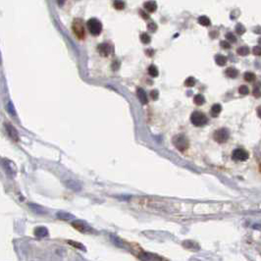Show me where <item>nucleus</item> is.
Returning <instances> with one entry per match:
<instances>
[{
	"instance_id": "20e7f679",
	"label": "nucleus",
	"mask_w": 261,
	"mask_h": 261,
	"mask_svg": "<svg viewBox=\"0 0 261 261\" xmlns=\"http://www.w3.org/2000/svg\"><path fill=\"white\" fill-rule=\"evenodd\" d=\"M72 29H73L74 34H76V37L80 39L85 38L86 35V31H85V27H83V23L81 19H76L73 22V25H72Z\"/></svg>"
},
{
	"instance_id": "cd10ccee",
	"label": "nucleus",
	"mask_w": 261,
	"mask_h": 261,
	"mask_svg": "<svg viewBox=\"0 0 261 261\" xmlns=\"http://www.w3.org/2000/svg\"><path fill=\"white\" fill-rule=\"evenodd\" d=\"M194 85H195V80L192 78V77L188 78V79L186 80V82H184V86H186L191 87V86H194Z\"/></svg>"
},
{
	"instance_id": "c9c22d12",
	"label": "nucleus",
	"mask_w": 261,
	"mask_h": 261,
	"mask_svg": "<svg viewBox=\"0 0 261 261\" xmlns=\"http://www.w3.org/2000/svg\"><path fill=\"white\" fill-rule=\"evenodd\" d=\"M252 93H253V95L255 96V97H259V96H261V90H259L258 87H255L253 91H252Z\"/></svg>"
},
{
	"instance_id": "4be33fe9",
	"label": "nucleus",
	"mask_w": 261,
	"mask_h": 261,
	"mask_svg": "<svg viewBox=\"0 0 261 261\" xmlns=\"http://www.w3.org/2000/svg\"><path fill=\"white\" fill-rule=\"evenodd\" d=\"M194 103L196 104V105L200 106V105H202L204 102H205V99H204V97L201 94H196L194 96Z\"/></svg>"
},
{
	"instance_id": "7c9ffc66",
	"label": "nucleus",
	"mask_w": 261,
	"mask_h": 261,
	"mask_svg": "<svg viewBox=\"0 0 261 261\" xmlns=\"http://www.w3.org/2000/svg\"><path fill=\"white\" fill-rule=\"evenodd\" d=\"M226 38L228 39L229 41H231V42H236V41H237L236 37H235V35L233 34L232 33H228V34H226Z\"/></svg>"
},
{
	"instance_id": "e433bc0d",
	"label": "nucleus",
	"mask_w": 261,
	"mask_h": 261,
	"mask_svg": "<svg viewBox=\"0 0 261 261\" xmlns=\"http://www.w3.org/2000/svg\"><path fill=\"white\" fill-rule=\"evenodd\" d=\"M139 15L142 16V17L143 19H148V18H149V16L147 15V13H145V12L142 11V10H140V11H139Z\"/></svg>"
},
{
	"instance_id": "0eeeda50",
	"label": "nucleus",
	"mask_w": 261,
	"mask_h": 261,
	"mask_svg": "<svg viewBox=\"0 0 261 261\" xmlns=\"http://www.w3.org/2000/svg\"><path fill=\"white\" fill-rule=\"evenodd\" d=\"M64 184H65V186L68 188H70V190L74 191H80L82 190V184L74 180H67L64 182Z\"/></svg>"
},
{
	"instance_id": "1a4fd4ad",
	"label": "nucleus",
	"mask_w": 261,
	"mask_h": 261,
	"mask_svg": "<svg viewBox=\"0 0 261 261\" xmlns=\"http://www.w3.org/2000/svg\"><path fill=\"white\" fill-rule=\"evenodd\" d=\"M72 226H73L76 230H78L80 232L82 233H86V232H90L88 230H91V229L87 226V225H86L83 222H82V221H75V222L72 223Z\"/></svg>"
},
{
	"instance_id": "c756f323",
	"label": "nucleus",
	"mask_w": 261,
	"mask_h": 261,
	"mask_svg": "<svg viewBox=\"0 0 261 261\" xmlns=\"http://www.w3.org/2000/svg\"><path fill=\"white\" fill-rule=\"evenodd\" d=\"M68 243H69L70 244H72V246H75V247L80 248V250H85V247L83 246V244H82V243H80L74 242V240H69V242H68Z\"/></svg>"
},
{
	"instance_id": "6ab92c4d",
	"label": "nucleus",
	"mask_w": 261,
	"mask_h": 261,
	"mask_svg": "<svg viewBox=\"0 0 261 261\" xmlns=\"http://www.w3.org/2000/svg\"><path fill=\"white\" fill-rule=\"evenodd\" d=\"M198 23L200 24L201 26H204V27H208L210 25V20L208 17H206V16H200V17L198 18Z\"/></svg>"
},
{
	"instance_id": "7ed1b4c3",
	"label": "nucleus",
	"mask_w": 261,
	"mask_h": 261,
	"mask_svg": "<svg viewBox=\"0 0 261 261\" xmlns=\"http://www.w3.org/2000/svg\"><path fill=\"white\" fill-rule=\"evenodd\" d=\"M86 26H87V30L90 31V33L92 35H98L100 34L102 31V25L97 19H90L86 23Z\"/></svg>"
},
{
	"instance_id": "423d86ee",
	"label": "nucleus",
	"mask_w": 261,
	"mask_h": 261,
	"mask_svg": "<svg viewBox=\"0 0 261 261\" xmlns=\"http://www.w3.org/2000/svg\"><path fill=\"white\" fill-rule=\"evenodd\" d=\"M250 157V154L246 150L243 149V148H237L233 151L232 158L235 161H246Z\"/></svg>"
},
{
	"instance_id": "393cba45",
	"label": "nucleus",
	"mask_w": 261,
	"mask_h": 261,
	"mask_svg": "<svg viewBox=\"0 0 261 261\" xmlns=\"http://www.w3.org/2000/svg\"><path fill=\"white\" fill-rule=\"evenodd\" d=\"M113 5L115 7V9L122 10V9H124V7H125V3H124L122 0H115Z\"/></svg>"
},
{
	"instance_id": "dca6fc26",
	"label": "nucleus",
	"mask_w": 261,
	"mask_h": 261,
	"mask_svg": "<svg viewBox=\"0 0 261 261\" xmlns=\"http://www.w3.org/2000/svg\"><path fill=\"white\" fill-rule=\"evenodd\" d=\"M215 62L219 66H224V65H226V63H227V58L225 57V56L220 55V54L216 55L215 56Z\"/></svg>"
},
{
	"instance_id": "f8f14e48",
	"label": "nucleus",
	"mask_w": 261,
	"mask_h": 261,
	"mask_svg": "<svg viewBox=\"0 0 261 261\" xmlns=\"http://www.w3.org/2000/svg\"><path fill=\"white\" fill-rule=\"evenodd\" d=\"M136 94H138V97H139L140 102H142V104H147V102H148L147 95L142 88H138V90H136Z\"/></svg>"
},
{
	"instance_id": "f3484780",
	"label": "nucleus",
	"mask_w": 261,
	"mask_h": 261,
	"mask_svg": "<svg viewBox=\"0 0 261 261\" xmlns=\"http://www.w3.org/2000/svg\"><path fill=\"white\" fill-rule=\"evenodd\" d=\"M250 48H248L246 45H243L240 46V48H238L237 49V53H238L239 55L240 56H246V55H248L250 54Z\"/></svg>"
},
{
	"instance_id": "9d476101",
	"label": "nucleus",
	"mask_w": 261,
	"mask_h": 261,
	"mask_svg": "<svg viewBox=\"0 0 261 261\" xmlns=\"http://www.w3.org/2000/svg\"><path fill=\"white\" fill-rule=\"evenodd\" d=\"M98 52L102 56H108L112 52V46L108 43H101L98 45Z\"/></svg>"
},
{
	"instance_id": "2eb2a0df",
	"label": "nucleus",
	"mask_w": 261,
	"mask_h": 261,
	"mask_svg": "<svg viewBox=\"0 0 261 261\" xmlns=\"http://www.w3.org/2000/svg\"><path fill=\"white\" fill-rule=\"evenodd\" d=\"M225 74H226V76L228 78H231V79H235L238 77L239 75V72L238 70L236 69V68H228V69L226 70V72H225Z\"/></svg>"
},
{
	"instance_id": "c85d7f7f",
	"label": "nucleus",
	"mask_w": 261,
	"mask_h": 261,
	"mask_svg": "<svg viewBox=\"0 0 261 261\" xmlns=\"http://www.w3.org/2000/svg\"><path fill=\"white\" fill-rule=\"evenodd\" d=\"M239 92L242 95H246L250 93V90H248V87L246 86H240L239 88Z\"/></svg>"
},
{
	"instance_id": "bb28decb",
	"label": "nucleus",
	"mask_w": 261,
	"mask_h": 261,
	"mask_svg": "<svg viewBox=\"0 0 261 261\" xmlns=\"http://www.w3.org/2000/svg\"><path fill=\"white\" fill-rule=\"evenodd\" d=\"M140 41H142V43L147 44V43L150 42V37H149V35H148L147 34L143 33V34H140Z\"/></svg>"
},
{
	"instance_id": "4c0bfd02",
	"label": "nucleus",
	"mask_w": 261,
	"mask_h": 261,
	"mask_svg": "<svg viewBox=\"0 0 261 261\" xmlns=\"http://www.w3.org/2000/svg\"><path fill=\"white\" fill-rule=\"evenodd\" d=\"M257 115H258V117L261 119V106L257 107Z\"/></svg>"
},
{
	"instance_id": "f03ea898",
	"label": "nucleus",
	"mask_w": 261,
	"mask_h": 261,
	"mask_svg": "<svg viewBox=\"0 0 261 261\" xmlns=\"http://www.w3.org/2000/svg\"><path fill=\"white\" fill-rule=\"evenodd\" d=\"M191 122L196 127H202L207 124L208 119L206 117V115L203 114L202 112L195 111L191 116Z\"/></svg>"
},
{
	"instance_id": "39448f33",
	"label": "nucleus",
	"mask_w": 261,
	"mask_h": 261,
	"mask_svg": "<svg viewBox=\"0 0 261 261\" xmlns=\"http://www.w3.org/2000/svg\"><path fill=\"white\" fill-rule=\"evenodd\" d=\"M229 135H230V134H229V131L227 129H224V128H223V129H219V130H217L214 132L213 138L218 143H224V142H226L228 140Z\"/></svg>"
},
{
	"instance_id": "2f4dec72",
	"label": "nucleus",
	"mask_w": 261,
	"mask_h": 261,
	"mask_svg": "<svg viewBox=\"0 0 261 261\" xmlns=\"http://www.w3.org/2000/svg\"><path fill=\"white\" fill-rule=\"evenodd\" d=\"M147 29L151 31H155L156 30H157V26H156L153 22H150V23L147 24Z\"/></svg>"
},
{
	"instance_id": "a211bd4d",
	"label": "nucleus",
	"mask_w": 261,
	"mask_h": 261,
	"mask_svg": "<svg viewBox=\"0 0 261 261\" xmlns=\"http://www.w3.org/2000/svg\"><path fill=\"white\" fill-rule=\"evenodd\" d=\"M221 110H222V107H221L220 104H214V105L211 107V115L213 116V117H217L220 114Z\"/></svg>"
},
{
	"instance_id": "ddd939ff",
	"label": "nucleus",
	"mask_w": 261,
	"mask_h": 261,
	"mask_svg": "<svg viewBox=\"0 0 261 261\" xmlns=\"http://www.w3.org/2000/svg\"><path fill=\"white\" fill-rule=\"evenodd\" d=\"M143 6H144V9L147 12H149V13H153V12H155L156 9H157V4L154 1H147L144 3Z\"/></svg>"
},
{
	"instance_id": "b1692460",
	"label": "nucleus",
	"mask_w": 261,
	"mask_h": 261,
	"mask_svg": "<svg viewBox=\"0 0 261 261\" xmlns=\"http://www.w3.org/2000/svg\"><path fill=\"white\" fill-rule=\"evenodd\" d=\"M147 71H148V74H149L151 77H157V76H158V69L155 66H153V65H151V66L148 67Z\"/></svg>"
},
{
	"instance_id": "412c9836",
	"label": "nucleus",
	"mask_w": 261,
	"mask_h": 261,
	"mask_svg": "<svg viewBox=\"0 0 261 261\" xmlns=\"http://www.w3.org/2000/svg\"><path fill=\"white\" fill-rule=\"evenodd\" d=\"M255 78H256L255 75L253 73H251V72H246V73L243 74V79L246 80V82H248V83L253 82L255 80Z\"/></svg>"
},
{
	"instance_id": "72a5a7b5",
	"label": "nucleus",
	"mask_w": 261,
	"mask_h": 261,
	"mask_svg": "<svg viewBox=\"0 0 261 261\" xmlns=\"http://www.w3.org/2000/svg\"><path fill=\"white\" fill-rule=\"evenodd\" d=\"M220 45L222 46L224 49H229V48L231 47V45H230V43H229L228 41H221L220 42Z\"/></svg>"
},
{
	"instance_id": "aec40b11",
	"label": "nucleus",
	"mask_w": 261,
	"mask_h": 261,
	"mask_svg": "<svg viewBox=\"0 0 261 261\" xmlns=\"http://www.w3.org/2000/svg\"><path fill=\"white\" fill-rule=\"evenodd\" d=\"M30 208H31L37 214H44L45 213V210L43 209L41 206L37 205V204H30Z\"/></svg>"
},
{
	"instance_id": "6e6552de",
	"label": "nucleus",
	"mask_w": 261,
	"mask_h": 261,
	"mask_svg": "<svg viewBox=\"0 0 261 261\" xmlns=\"http://www.w3.org/2000/svg\"><path fill=\"white\" fill-rule=\"evenodd\" d=\"M5 128H6V131L9 135L10 138L15 140V142H18L19 140V135H18V132L15 128L11 125V124H5Z\"/></svg>"
},
{
	"instance_id": "5701e85b",
	"label": "nucleus",
	"mask_w": 261,
	"mask_h": 261,
	"mask_svg": "<svg viewBox=\"0 0 261 261\" xmlns=\"http://www.w3.org/2000/svg\"><path fill=\"white\" fill-rule=\"evenodd\" d=\"M57 217L62 220H70L73 218V215H71L69 213H65V212H58Z\"/></svg>"
},
{
	"instance_id": "9b49d317",
	"label": "nucleus",
	"mask_w": 261,
	"mask_h": 261,
	"mask_svg": "<svg viewBox=\"0 0 261 261\" xmlns=\"http://www.w3.org/2000/svg\"><path fill=\"white\" fill-rule=\"evenodd\" d=\"M48 235V230L45 227H38L34 230V236L38 238H44Z\"/></svg>"
},
{
	"instance_id": "f257e3e1",
	"label": "nucleus",
	"mask_w": 261,
	"mask_h": 261,
	"mask_svg": "<svg viewBox=\"0 0 261 261\" xmlns=\"http://www.w3.org/2000/svg\"><path fill=\"white\" fill-rule=\"evenodd\" d=\"M173 144L175 145L177 149L182 151V152L186 151L188 148V145H190V143H188V139L184 135H177L176 136H174Z\"/></svg>"
},
{
	"instance_id": "4468645a",
	"label": "nucleus",
	"mask_w": 261,
	"mask_h": 261,
	"mask_svg": "<svg viewBox=\"0 0 261 261\" xmlns=\"http://www.w3.org/2000/svg\"><path fill=\"white\" fill-rule=\"evenodd\" d=\"M183 246H184V247L188 248V250H198V248H199L198 243H194V242H191V240H186V242H184V243H183Z\"/></svg>"
},
{
	"instance_id": "a878e982",
	"label": "nucleus",
	"mask_w": 261,
	"mask_h": 261,
	"mask_svg": "<svg viewBox=\"0 0 261 261\" xmlns=\"http://www.w3.org/2000/svg\"><path fill=\"white\" fill-rule=\"evenodd\" d=\"M236 33L240 35L243 34L244 33H246V28H244L242 24H238V25L236 26Z\"/></svg>"
},
{
	"instance_id": "ea45409f",
	"label": "nucleus",
	"mask_w": 261,
	"mask_h": 261,
	"mask_svg": "<svg viewBox=\"0 0 261 261\" xmlns=\"http://www.w3.org/2000/svg\"><path fill=\"white\" fill-rule=\"evenodd\" d=\"M258 41H259V43L261 44V38H259V39H258Z\"/></svg>"
},
{
	"instance_id": "473e14b6",
	"label": "nucleus",
	"mask_w": 261,
	"mask_h": 261,
	"mask_svg": "<svg viewBox=\"0 0 261 261\" xmlns=\"http://www.w3.org/2000/svg\"><path fill=\"white\" fill-rule=\"evenodd\" d=\"M252 52H253L254 55H261V46L260 45H257V46H254L253 49H252Z\"/></svg>"
},
{
	"instance_id": "58836bf2",
	"label": "nucleus",
	"mask_w": 261,
	"mask_h": 261,
	"mask_svg": "<svg viewBox=\"0 0 261 261\" xmlns=\"http://www.w3.org/2000/svg\"><path fill=\"white\" fill-rule=\"evenodd\" d=\"M57 1H58V4H59V5H62V4H63L64 2H65V0H57Z\"/></svg>"
},
{
	"instance_id": "f704fd0d",
	"label": "nucleus",
	"mask_w": 261,
	"mask_h": 261,
	"mask_svg": "<svg viewBox=\"0 0 261 261\" xmlns=\"http://www.w3.org/2000/svg\"><path fill=\"white\" fill-rule=\"evenodd\" d=\"M158 95H159V94H158V91H157V90H152V91L150 92V96H151V98L153 99V100H156V99H157V98H158Z\"/></svg>"
}]
</instances>
